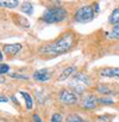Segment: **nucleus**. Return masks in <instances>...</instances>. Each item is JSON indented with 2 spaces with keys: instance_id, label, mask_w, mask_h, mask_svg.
Wrapping results in <instances>:
<instances>
[{
  "instance_id": "nucleus-10",
  "label": "nucleus",
  "mask_w": 119,
  "mask_h": 122,
  "mask_svg": "<svg viewBox=\"0 0 119 122\" xmlns=\"http://www.w3.org/2000/svg\"><path fill=\"white\" fill-rule=\"evenodd\" d=\"M75 71H76V68H75L74 66H69V67H67V68H66V70L61 73V76L58 77V80H60V81L66 80V79H67V78H69V77H70V76L75 72Z\"/></svg>"
},
{
  "instance_id": "nucleus-4",
  "label": "nucleus",
  "mask_w": 119,
  "mask_h": 122,
  "mask_svg": "<svg viewBox=\"0 0 119 122\" xmlns=\"http://www.w3.org/2000/svg\"><path fill=\"white\" fill-rule=\"evenodd\" d=\"M94 18V10L91 5L81 6L80 9L76 10L74 15V19L78 23H88Z\"/></svg>"
},
{
  "instance_id": "nucleus-23",
  "label": "nucleus",
  "mask_w": 119,
  "mask_h": 122,
  "mask_svg": "<svg viewBox=\"0 0 119 122\" xmlns=\"http://www.w3.org/2000/svg\"><path fill=\"white\" fill-rule=\"evenodd\" d=\"M32 118H33V121H35V122H42L41 117H39L37 114H36V115H33V117H32Z\"/></svg>"
},
{
  "instance_id": "nucleus-15",
  "label": "nucleus",
  "mask_w": 119,
  "mask_h": 122,
  "mask_svg": "<svg viewBox=\"0 0 119 122\" xmlns=\"http://www.w3.org/2000/svg\"><path fill=\"white\" fill-rule=\"evenodd\" d=\"M107 36L110 40H119V24L114 25L113 29L107 34Z\"/></svg>"
},
{
  "instance_id": "nucleus-25",
  "label": "nucleus",
  "mask_w": 119,
  "mask_h": 122,
  "mask_svg": "<svg viewBox=\"0 0 119 122\" xmlns=\"http://www.w3.org/2000/svg\"><path fill=\"white\" fill-rule=\"evenodd\" d=\"M3 83H5V79L4 78H0V84H3Z\"/></svg>"
},
{
  "instance_id": "nucleus-18",
  "label": "nucleus",
  "mask_w": 119,
  "mask_h": 122,
  "mask_svg": "<svg viewBox=\"0 0 119 122\" xmlns=\"http://www.w3.org/2000/svg\"><path fill=\"white\" fill-rule=\"evenodd\" d=\"M96 90H98V92L104 93V95H110V93H112V92H111V90H110L108 87H106V86H99Z\"/></svg>"
},
{
  "instance_id": "nucleus-22",
  "label": "nucleus",
  "mask_w": 119,
  "mask_h": 122,
  "mask_svg": "<svg viewBox=\"0 0 119 122\" xmlns=\"http://www.w3.org/2000/svg\"><path fill=\"white\" fill-rule=\"evenodd\" d=\"M7 101H9L7 97H5V96H0V103H6Z\"/></svg>"
},
{
  "instance_id": "nucleus-7",
  "label": "nucleus",
  "mask_w": 119,
  "mask_h": 122,
  "mask_svg": "<svg viewBox=\"0 0 119 122\" xmlns=\"http://www.w3.org/2000/svg\"><path fill=\"white\" fill-rule=\"evenodd\" d=\"M22 49V44L20 43H13V44H5L3 50L6 55L9 56H14L19 50Z\"/></svg>"
},
{
  "instance_id": "nucleus-12",
  "label": "nucleus",
  "mask_w": 119,
  "mask_h": 122,
  "mask_svg": "<svg viewBox=\"0 0 119 122\" xmlns=\"http://www.w3.org/2000/svg\"><path fill=\"white\" fill-rule=\"evenodd\" d=\"M20 10H22V12H24V13H26V15H29V16H31V15L33 13V6H32V4L29 3V1H24V3L22 4Z\"/></svg>"
},
{
  "instance_id": "nucleus-9",
  "label": "nucleus",
  "mask_w": 119,
  "mask_h": 122,
  "mask_svg": "<svg viewBox=\"0 0 119 122\" xmlns=\"http://www.w3.org/2000/svg\"><path fill=\"white\" fill-rule=\"evenodd\" d=\"M99 74L102 77H107V78H119V67L104 68L99 72Z\"/></svg>"
},
{
  "instance_id": "nucleus-8",
  "label": "nucleus",
  "mask_w": 119,
  "mask_h": 122,
  "mask_svg": "<svg viewBox=\"0 0 119 122\" xmlns=\"http://www.w3.org/2000/svg\"><path fill=\"white\" fill-rule=\"evenodd\" d=\"M96 102H98V98H95V96L88 95L82 101V108H85V109H94L95 105H96Z\"/></svg>"
},
{
  "instance_id": "nucleus-14",
  "label": "nucleus",
  "mask_w": 119,
  "mask_h": 122,
  "mask_svg": "<svg viewBox=\"0 0 119 122\" xmlns=\"http://www.w3.org/2000/svg\"><path fill=\"white\" fill-rule=\"evenodd\" d=\"M108 22H110L111 24H114V25L119 24V9H115V10L111 13V16H110V18H108Z\"/></svg>"
},
{
  "instance_id": "nucleus-1",
  "label": "nucleus",
  "mask_w": 119,
  "mask_h": 122,
  "mask_svg": "<svg viewBox=\"0 0 119 122\" xmlns=\"http://www.w3.org/2000/svg\"><path fill=\"white\" fill-rule=\"evenodd\" d=\"M75 43V36L73 32H66L60 38L55 40L54 42L45 44L39 48V53L43 55H51V56H57L69 51Z\"/></svg>"
},
{
  "instance_id": "nucleus-11",
  "label": "nucleus",
  "mask_w": 119,
  "mask_h": 122,
  "mask_svg": "<svg viewBox=\"0 0 119 122\" xmlns=\"http://www.w3.org/2000/svg\"><path fill=\"white\" fill-rule=\"evenodd\" d=\"M19 5L18 0H0V7H5V9H14Z\"/></svg>"
},
{
  "instance_id": "nucleus-16",
  "label": "nucleus",
  "mask_w": 119,
  "mask_h": 122,
  "mask_svg": "<svg viewBox=\"0 0 119 122\" xmlns=\"http://www.w3.org/2000/svg\"><path fill=\"white\" fill-rule=\"evenodd\" d=\"M67 122H85V121L78 115H70L67 117Z\"/></svg>"
},
{
  "instance_id": "nucleus-6",
  "label": "nucleus",
  "mask_w": 119,
  "mask_h": 122,
  "mask_svg": "<svg viewBox=\"0 0 119 122\" xmlns=\"http://www.w3.org/2000/svg\"><path fill=\"white\" fill-rule=\"evenodd\" d=\"M51 77H52V72L48 68H42V70H38L33 73V79L37 81H41V83L50 80Z\"/></svg>"
},
{
  "instance_id": "nucleus-21",
  "label": "nucleus",
  "mask_w": 119,
  "mask_h": 122,
  "mask_svg": "<svg viewBox=\"0 0 119 122\" xmlns=\"http://www.w3.org/2000/svg\"><path fill=\"white\" fill-rule=\"evenodd\" d=\"M98 102H100L102 104H113V101L111 98H99Z\"/></svg>"
},
{
  "instance_id": "nucleus-2",
  "label": "nucleus",
  "mask_w": 119,
  "mask_h": 122,
  "mask_svg": "<svg viewBox=\"0 0 119 122\" xmlns=\"http://www.w3.org/2000/svg\"><path fill=\"white\" fill-rule=\"evenodd\" d=\"M67 17H68V12L63 7H50L42 16V20L52 24V23L63 22L64 19H67Z\"/></svg>"
},
{
  "instance_id": "nucleus-20",
  "label": "nucleus",
  "mask_w": 119,
  "mask_h": 122,
  "mask_svg": "<svg viewBox=\"0 0 119 122\" xmlns=\"http://www.w3.org/2000/svg\"><path fill=\"white\" fill-rule=\"evenodd\" d=\"M10 77H11V78H14V79H24V80L29 79V77H27V76L18 74V73H12V74H10Z\"/></svg>"
},
{
  "instance_id": "nucleus-24",
  "label": "nucleus",
  "mask_w": 119,
  "mask_h": 122,
  "mask_svg": "<svg viewBox=\"0 0 119 122\" xmlns=\"http://www.w3.org/2000/svg\"><path fill=\"white\" fill-rule=\"evenodd\" d=\"M3 59H4V56H3V53H1V50H0V62L3 61Z\"/></svg>"
},
{
  "instance_id": "nucleus-3",
  "label": "nucleus",
  "mask_w": 119,
  "mask_h": 122,
  "mask_svg": "<svg viewBox=\"0 0 119 122\" xmlns=\"http://www.w3.org/2000/svg\"><path fill=\"white\" fill-rule=\"evenodd\" d=\"M91 85V79L88 76L83 74V73H78L73 77L72 81L69 83V86L74 90L75 93H82L86 87H88Z\"/></svg>"
},
{
  "instance_id": "nucleus-17",
  "label": "nucleus",
  "mask_w": 119,
  "mask_h": 122,
  "mask_svg": "<svg viewBox=\"0 0 119 122\" xmlns=\"http://www.w3.org/2000/svg\"><path fill=\"white\" fill-rule=\"evenodd\" d=\"M50 122H62V115H61V114H58V112L54 114V115L51 116Z\"/></svg>"
},
{
  "instance_id": "nucleus-13",
  "label": "nucleus",
  "mask_w": 119,
  "mask_h": 122,
  "mask_svg": "<svg viewBox=\"0 0 119 122\" xmlns=\"http://www.w3.org/2000/svg\"><path fill=\"white\" fill-rule=\"evenodd\" d=\"M20 95L24 97V99H25V102H26V109H29V110H31L32 109V107H33V101H32V97L27 93V92H25V91H20Z\"/></svg>"
},
{
  "instance_id": "nucleus-5",
  "label": "nucleus",
  "mask_w": 119,
  "mask_h": 122,
  "mask_svg": "<svg viewBox=\"0 0 119 122\" xmlns=\"http://www.w3.org/2000/svg\"><path fill=\"white\" fill-rule=\"evenodd\" d=\"M58 99L61 101L63 104H67V105L78 103V96L75 95V92L74 91H69L67 89H63V90L60 91Z\"/></svg>"
},
{
  "instance_id": "nucleus-19",
  "label": "nucleus",
  "mask_w": 119,
  "mask_h": 122,
  "mask_svg": "<svg viewBox=\"0 0 119 122\" xmlns=\"http://www.w3.org/2000/svg\"><path fill=\"white\" fill-rule=\"evenodd\" d=\"M10 71V66L9 65H5V64H0V76L1 74H5Z\"/></svg>"
}]
</instances>
